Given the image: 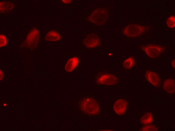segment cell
<instances>
[{
	"label": "cell",
	"mask_w": 175,
	"mask_h": 131,
	"mask_svg": "<svg viewBox=\"0 0 175 131\" xmlns=\"http://www.w3.org/2000/svg\"><path fill=\"white\" fill-rule=\"evenodd\" d=\"M78 106L82 112L89 116L98 115L100 112L98 102L94 98L89 97L81 98L78 102Z\"/></svg>",
	"instance_id": "cell-1"
},
{
	"label": "cell",
	"mask_w": 175,
	"mask_h": 131,
	"mask_svg": "<svg viewBox=\"0 0 175 131\" xmlns=\"http://www.w3.org/2000/svg\"><path fill=\"white\" fill-rule=\"evenodd\" d=\"M109 12L105 8H98L94 9L85 19V22L102 26L108 21Z\"/></svg>",
	"instance_id": "cell-2"
},
{
	"label": "cell",
	"mask_w": 175,
	"mask_h": 131,
	"mask_svg": "<svg viewBox=\"0 0 175 131\" xmlns=\"http://www.w3.org/2000/svg\"><path fill=\"white\" fill-rule=\"evenodd\" d=\"M149 27L148 25L130 24L122 29V32L127 38H136L143 35L148 32Z\"/></svg>",
	"instance_id": "cell-3"
},
{
	"label": "cell",
	"mask_w": 175,
	"mask_h": 131,
	"mask_svg": "<svg viewBox=\"0 0 175 131\" xmlns=\"http://www.w3.org/2000/svg\"><path fill=\"white\" fill-rule=\"evenodd\" d=\"M118 80V78L116 75L105 70L97 74L94 82L97 85L112 86L116 84Z\"/></svg>",
	"instance_id": "cell-4"
},
{
	"label": "cell",
	"mask_w": 175,
	"mask_h": 131,
	"mask_svg": "<svg viewBox=\"0 0 175 131\" xmlns=\"http://www.w3.org/2000/svg\"><path fill=\"white\" fill-rule=\"evenodd\" d=\"M141 48L146 55L150 58H155L164 53L166 47L158 44H149L142 45Z\"/></svg>",
	"instance_id": "cell-5"
},
{
	"label": "cell",
	"mask_w": 175,
	"mask_h": 131,
	"mask_svg": "<svg viewBox=\"0 0 175 131\" xmlns=\"http://www.w3.org/2000/svg\"><path fill=\"white\" fill-rule=\"evenodd\" d=\"M82 42L86 48H92L98 46L100 42L99 36L94 33L88 34L82 40Z\"/></svg>",
	"instance_id": "cell-6"
},
{
	"label": "cell",
	"mask_w": 175,
	"mask_h": 131,
	"mask_svg": "<svg viewBox=\"0 0 175 131\" xmlns=\"http://www.w3.org/2000/svg\"><path fill=\"white\" fill-rule=\"evenodd\" d=\"M39 33L37 29H34L30 32L24 42L27 48L35 47L38 44L39 40Z\"/></svg>",
	"instance_id": "cell-7"
},
{
	"label": "cell",
	"mask_w": 175,
	"mask_h": 131,
	"mask_svg": "<svg viewBox=\"0 0 175 131\" xmlns=\"http://www.w3.org/2000/svg\"><path fill=\"white\" fill-rule=\"evenodd\" d=\"M145 76L147 80L154 86L159 87L161 86V79L158 75L156 72L146 70L145 72Z\"/></svg>",
	"instance_id": "cell-8"
},
{
	"label": "cell",
	"mask_w": 175,
	"mask_h": 131,
	"mask_svg": "<svg viewBox=\"0 0 175 131\" xmlns=\"http://www.w3.org/2000/svg\"><path fill=\"white\" fill-rule=\"evenodd\" d=\"M127 104L125 100L120 99L116 100L114 104L113 108L114 111L117 115H121L125 112Z\"/></svg>",
	"instance_id": "cell-9"
},
{
	"label": "cell",
	"mask_w": 175,
	"mask_h": 131,
	"mask_svg": "<svg viewBox=\"0 0 175 131\" xmlns=\"http://www.w3.org/2000/svg\"><path fill=\"white\" fill-rule=\"evenodd\" d=\"M162 88L167 93L172 94L175 92V81L172 79L165 80L162 85Z\"/></svg>",
	"instance_id": "cell-10"
},
{
	"label": "cell",
	"mask_w": 175,
	"mask_h": 131,
	"mask_svg": "<svg viewBox=\"0 0 175 131\" xmlns=\"http://www.w3.org/2000/svg\"><path fill=\"white\" fill-rule=\"evenodd\" d=\"M79 60L77 57H74L69 59L65 66V70L68 72L72 71L78 64Z\"/></svg>",
	"instance_id": "cell-11"
},
{
	"label": "cell",
	"mask_w": 175,
	"mask_h": 131,
	"mask_svg": "<svg viewBox=\"0 0 175 131\" xmlns=\"http://www.w3.org/2000/svg\"><path fill=\"white\" fill-rule=\"evenodd\" d=\"M61 37L59 33L54 30H51L46 34L45 40L49 41H55L61 39Z\"/></svg>",
	"instance_id": "cell-12"
},
{
	"label": "cell",
	"mask_w": 175,
	"mask_h": 131,
	"mask_svg": "<svg viewBox=\"0 0 175 131\" xmlns=\"http://www.w3.org/2000/svg\"><path fill=\"white\" fill-rule=\"evenodd\" d=\"M135 59L132 56L125 58L123 60L122 65L123 68L126 70H128L131 69L136 65Z\"/></svg>",
	"instance_id": "cell-13"
},
{
	"label": "cell",
	"mask_w": 175,
	"mask_h": 131,
	"mask_svg": "<svg viewBox=\"0 0 175 131\" xmlns=\"http://www.w3.org/2000/svg\"><path fill=\"white\" fill-rule=\"evenodd\" d=\"M153 120L152 113L150 112H146L141 117L140 119L141 123L145 125L152 123Z\"/></svg>",
	"instance_id": "cell-14"
},
{
	"label": "cell",
	"mask_w": 175,
	"mask_h": 131,
	"mask_svg": "<svg viewBox=\"0 0 175 131\" xmlns=\"http://www.w3.org/2000/svg\"><path fill=\"white\" fill-rule=\"evenodd\" d=\"M158 130L157 127L155 125L151 124L145 125L141 127L139 129L140 131H157Z\"/></svg>",
	"instance_id": "cell-15"
},
{
	"label": "cell",
	"mask_w": 175,
	"mask_h": 131,
	"mask_svg": "<svg viewBox=\"0 0 175 131\" xmlns=\"http://www.w3.org/2000/svg\"><path fill=\"white\" fill-rule=\"evenodd\" d=\"M175 17L174 15H171L167 18L166 20V24L168 27L172 28L175 27Z\"/></svg>",
	"instance_id": "cell-16"
},
{
	"label": "cell",
	"mask_w": 175,
	"mask_h": 131,
	"mask_svg": "<svg viewBox=\"0 0 175 131\" xmlns=\"http://www.w3.org/2000/svg\"><path fill=\"white\" fill-rule=\"evenodd\" d=\"M5 2L6 5H3L0 4V5L6 7L5 8H0L1 13H2L3 12L4 13H6L9 11L10 9H12L13 7V5L11 3Z\"/></svg>",
	"instance_id": "cell-17"
},
{
	"label": "cell",
	"mask_w": 175,
	"mask_h": 131,
	"mask_svg": "<svg viewBox=\"0 0 175 131\" xmlns=\"http://www.w3.org/2000/svg\"><path fill=\"white\" fill-rule=\"evenodd\" d=\"M7 40L6 37L3 35H0V47L5 45L7 44Z\"/></svg>",
	"instance_id": "cell-18"
},
{
	"label": "cell",
	"mask_w": 175,
	"mask_h": 131,
	"mask_svg": "<svg viewBox=\"0 0 175 131\" xmlns=\"http://www.w3.org/2000/svg\"><path fill=\"white\" fill-rule=\"evenodd\" d=\"M61 1L62 3L64 4H69L72 2L71 0H62Z\"/></svg>",
	"instance_id": "cell-19"
},
{
	"label": "cell",
	"mask_w": 175,
	"mask_h": 131,
	"mask_svg": "<svg viewBox=\"0 0 175 131\" xmlns=\"http://www.w3.org/2000/svg\"><path fill=\"white\" fill-rule=\"evenodd\" d=\"M171 64L174 69L175 68V58L171 62Z\"/></svg>",
	"instance_id": "cell-20"
},
{
	"label": "cell",
	"mask_w": 175,
	"mask_h": 131,
	"mask_svg": "<svg viewBox=\"0 0 175 131\" xmlns=\"http://www.w3.org/2000/svg\"><path fill=\"white\" fill-rule=\"evenodd\" d=\"M0 75H1V79L2 78V76L3 77V72L2 71H1V70H0Z\"/></svg>",
	"instance_id": "cell-21"
}]
</instances>
